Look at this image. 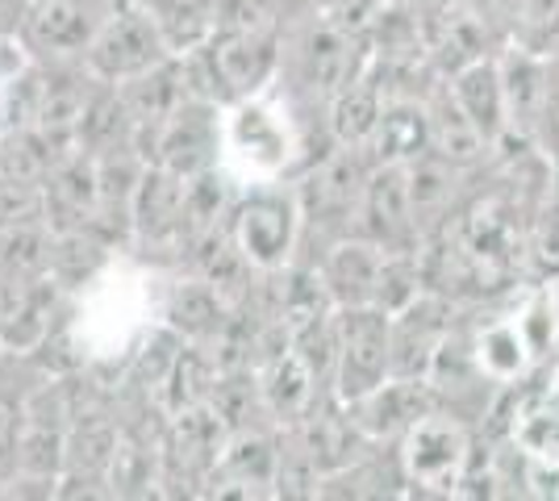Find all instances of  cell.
<instances>
[{"instance_id": "2", "label": "cell", "mask_w": 559, "mask_h": 501, "mask_svg": "<svg viewBox=\"0 0 559 501\" xmlns=\"http://www.w3.org/2000/svg\"><path fill=\"white\" fill-rule=\"evenodd\" d=\"M372 176V155L359 146H330L322 159L305 167L297 176V201L305 217V239H322V251L347 235H359V214H364V192ZM318 251V255H322Z\"/></svg>"}, {"instance_id": "21", "label": "cell", "mask_w": 559, "mask_h": 501, "mask_svg": "<svg viewBox=\"0 0 559 501\" xmlns=\"http://www.w3.org/2000/svg\"><path fill=\"white\" fill-rule=\"evenodd\" d=\"M384 105H389V93H384L380 75L372 68L359 72L350 84H343L326 100V139L334 146H359V151H368Z\"/></svg>"}, {"instance_id": "10", "label": "cell", "mask_w": 559, "mask_h": 501, "mask_svg": "<svg viewBox=\"0 0 559 501\" xmlns=\"http://www.w3.org/2000/svg\"><path fill=\"white\" fill-rule=\"evenodd\" d=\"M171 55H176V50H171L167 34L159 29V22H155L142 4L121 0V4H114L109 22L100 25V34L93 38L84 63H88V72H96L105 84H126V80H134V75L167 63Z\"/></svg>"}, {"instance_id": "29", "label": "cell", "mask_w": 559, "mask_h": 501, "mask_svg": "<svg viewBox=\"0 0 559 501\" xmlns=\"http://www.w3.org/2000/svg\"><path fill=\"white\" fill-rule=\"evenodd\" d=\"M55 230L47 222H17L0 226V272L22 281H50Z\"/></svg>"}, {"instance_id": "24", "label": "cell", "mask_w": 559, "mask_h": 501, "mask_svg": "<svg viewBox=\"0 0 559 501\" xmlns=\"http://www.w3.org/2000/svg\"><path fill=\"white\" fill-rule=\"evenodd\" d=\"M467 343H472V356H476V368L485 372V381L501 384V389H513L518 381H526V372L538 363L535 347H531V338H526L522 322H518V313L485 322Z\"/></svg>"}, {"instance_id": "3", "label": "cell", "mask_w": 559, "mask_h": 501, "mask_svg": "<svg viewBox=\"0 0 559 501\" xmlns=\"http://www.w3.org/2000/svg\"><path fill=\"white\" fill-rule=\"evenodd\" d=\"M305 217L288 180L242 184L230 210V239L255 272H284L297 263Z\"/></svg>"}, {"instance_id": "14", "label": "cell", "mask_w": 559, "mask_h": 501, "mask_svg": "<svg viewBox=\"0 0 559 501\" xmlns=\"http://www.w3.org/2000/svg\"><path fill=\"white\" fill-rule=\"evenodd\" d=\"M439 393L426 377H389V381L372 389L368 397L350 402L347 414L355 430L372 443V448H384V443H401V434L418 422L421 414L439 409Z\"/></svg>"}, {"instance_id": "36", "label": "cell", "mask_w": 559, "mask_h": 501, "mask_svg": "<svg viewBox=\"0 0 559 501\" xmlns=\"http://www.w3.org/2000/svg\"><path fill=\"white\" fill-rule=\"evenodd\" d=\"M29 0H0V43H17Z\"/></svg>"}, {"instance_id": "22", "label": "cell", "mask_w": 559, "mask_h": 501, "mask_svg": "<svg viewBox=\"0 0 559 501\" xmlns=\"http://www.w3.org/2000/svg\"><path fill=\"white\" fill-rule=\"evenodd\" d=\"M368 155H372V164L405 167L430 155V100L426 96H389Z\"/></svg>"}, {"instance_id": "15", "label": "cell", "mask_w": 559, "mask_h": 501, "mask_svg": "<svg viewBox=\"0 0 559 501\" xmlns=\"http://www.w3.org/2000/svg\"><path fill=\"white\" fill-rule=\"evenodd\" d=\"M359 235L380 242L384 251H418L421 247L405 164H372L368 192H364V214H359Z\"/></svg>"}, {"instance_id": "9", "label": "cell", "mask_w": 559, "mask_h": 501, "mask_svg": "<svg viewBox=\"0 0 559 501\" xmlns=\"http://www.w3.org/2000/svg\"><path fill=\"white\" fill-rule=\"evenodd\" d=\"M142 155L155 167H167L176 176H201L226 159V105L217 100H192L142 139Z\"/></svg>"}, {"instance_id": "27", "label": "cell", "mask_w": 559, "mask_h": 501, "mask_svg": "<svg viewBox=\"0 0 559 501\" xmlns=\"http://www.w3.org/2000/svg\"><path fill=\"white\" fill-rule=\"evenodd\" d=\"M210 406L217 409V418L230 427V434H238V430L276 427V418H272V409H267V397H263L259 368H226V372H217Z\"/></svg>"}, {"instance_id": "17", "label": "cell", "mask_w": 559, "mask_h": 501, "mask_svg": "<svg viewBox=\"0 0 559 501\" xmlns=\"http://www.w3.org/2000/svg\"><path fill=\"white\" fill-rule=\"evenodd\" d=\"M234 318V301L222 293L217 285H210L205 276L197 272H185L167 285L164 301H159V322L167 331H176L185 343H205L213 347L217 334L230 326Z\"/></svg>"}, {"instance_id": "8", "label": "cell", "mask_w": 559, "mask_h": 501, "mask_svg": "<svg viewBox=\"0 0 559 501\" xmlns=\"http://www.w3.org/2000/svg\"><path fill=\"white\" fill-rule=\"evenodd\" d=\"M114 4L105 0H29V13L22 22L25 59L38 68H63V63H84L88 47L109 22Z\"/></svg>"}, {"instance_id": "26", "label": "cell", "mask_w": 559, "mask_h": 501, "mask_svg": "<svg viewBox=\"0 0 559 501\" xmlns=\"http://www.w3.org/2000/svg\"><path fill=\"white\" fill-rule=\"evenodd\" d=\"M460 176L464 167L447 164L439 155H421L418 164H409V196H414V222H418L421 239H430L455 214Z\"/></svg>"}, {"instance_id": "12", "label": "cell", "mask_w": 559, "mask_h": 501, "mask_svg": "<svg viewBox=\"0 0 559 501\" xmlns=\"http://www.w3.org/2000/svg\"><path fill=\"white\" fill-rule=\"evenodd\" d=\"M259 381H263V397H267V409H272L280 430L305 422L326 397H334L330 381L313 368V359L297 347V338L280 343L276 351H267L259 359Z\"/></svg>"}, {"instance_id": "18", "label": "cell", "mask_w": 559, "mask_h": 501, "mask_svg": "<svg viewBox=\"0 0 559 501\" xmlns=\"http://www.w3.org/2000/svg\"><path fill=\"white\" fill-rule=\"evenodd\" d=\"M384 260H389V251L380 242H372L368 235H347L334 247H326L313 263H318V272L326 281L334 306L350 310V306H376Z\"/></svg>"}, {"instance_id": "6", "label": "cell", "mask_w": 559, "mask_h": 501, "mask_svg": "<svg viewBox=\"0 0 559 501\" xmlns=\"http://www.w3.org/2000/svg\"><path fill=\"white\" fill-rule=\"evenodd\" d=\"M226 443H230V427L217 418L213 406L171 414L159 439V493L167 498L205 493L226 455Z\"/></svg>"}, {"instance_id": "23", "label": "cell", "mask_w": 559, "mask_h": 501, "mask_svg": "<svg viewBox=\"0 0 559 501\" xmlns=\"http://www.w3.org/2000/svg\"><path fill=\"white\" fill-rule=\"evenodd\" d=\"M501 50V47H497ZM497 50L472 59L467 68H460L455 75H447V88L460 100L467 118L480 126V134L492 146L506 143V88H501V68H497Z\"/></svg>"}, {"instance_id": "16", "label": "cell", "mask_w": 559, "mask_h": 501, "mask_svg": "<svg viewBox=\"0 0 559 501\" xmlns=\"http://www.w3.org/2000/svg\"><path fill=\"white\" fill-rule=\"evenodd\" d=\"M455 306L451 297L426 288L418 301L393 313V377H426L430 363L455 331Z\"/></svg>"}, {"instance_id": "38", "label": "cell", "mask_w": 559, "mask_h": 501, "mask_svg": "<svg viewBox=\"0 0 559 501\" xmlns=\"http://www.w3.org/2000/svg\"><path fill=\"white\" fill-rule=\"evenodd\" d=\"M105 4H121V0H105Z\"/></svg>"}, {"instance_id": "13", "label": "cell", "mask_w": 559, "mask_h": 501, "mask_svg": "<svg viewBox=\"0 0 559 501\" xmlns=\"http://www.w3.org/2000/svg\"><path fill=\"white\" fill-rule=\"evenodd\" d=\"M497 68H501V88H506V130H510L506 143H538L543 118H547V96H551V55H535V50L506 43L497 50Z\"/></svg>"}, {"instance_id": "5", "label": "cell", "mask_w": 559, "mask_h": 501, "mask_svg": "<svg viewBox=\"0 0 559 501\" xmlns=\"http://www.w3.org/2000/svg\"><path fill=\"white\" fill-rule=\"evenodd\" d=\"M334 397L350 406L393 377V313L380 306L334 310Z\"/></svg>"}, {"instance_id": "33", "label": "cell", "mask_w": 559, "mask_h": 501, "mask_svg": "<svg viewBox=\"0 0 559 501\" xmlns=\"http://www.w3.org/2000/svg\"><path fill=\"white\" fill-rule=\"evenodd\" d=\"M25 430V389H13L0 377V480L17 473V443Z\"/></svg>"}, {"instance_id": "20", "label": "cell", "mask_w": 559, "mask_h": 501, "mask_svg": "<svg viewBox=\"0 0 559 501\" xmlns=\"http://www.w3.org/2000/svg\"><path fill=\"white\" fill-rule=\"evenodd\" d=\"M117 247L109 235H100L93 226L84 230H55V255H50V281L71 293L84 297L96 285H105V276L114 272Z\"/></svg>"}, {"instance_id": "34", "label": "cell", "mask_w": 559, "mask_h": 501, "mask_svg": "<svg viewBox=\"0 0 559 501\" xmlns=\"http://www.w3.org/2000/svg\"><path fill=\"white\" fill-rule=\"evenodd\" d=\"M464 9H467V17L480 25L497 47H506V43H510V25H513V9H518V0H467Z\"/></svg>"}, {"instance_id": "28", "label": "cell", "mask_w": 559, "mask_h": 501, "mask_svg": "<svg viewBox=\"0 0 559 501\" xmlns=\"http://www.w3.org/2000/svg\"><path fill=\"white\" fill-rule=\"evenodd\" d=\"M134 4H142L159 22L176 55L210 43V34L222 22V0H134Z\"/></svg>"}, {"instance_id": "19", "label": "cell", "mask_w": 559, "mask_h": 501, "mask_svg": "<svg viewBox=\"0 0 559 501\" xmlns=\"http://www.w3.org/2000/svg\"><path fill=\"white\" fill-rule=\"evenodd\" d=\"M47 192V226L50 230H96V210H100V180H96V155L88 151H68L43 180Z\"/></svg>"}, {"instance_id": "4", "label": "cell", "mask_w": 559, "mask_h": 501, "mask_svg": "<svg viewBox=\"0 0 559 501\" xmlns=\"http://www.w3.org/2000/svg\"><path fill=\"white\" fill-rule=\"evenodd\" d=\"M396 460H401L405 485L414 493L451 498V493H460L472 480V468H476L472 430H467V422L455 409H430V414H421L418 422L401 434Z\"/></svg>"}, {"instance_id": "25", "label": "cell", "mask_w": 559, "mask_h": 501, "mask_svg": "<svg viewBox=\"0 0 559 501\" xmlns=\"http://www.w3.org/2000/svg\"><path fill=\"white\" fill-rule=\"evenodd\" d=\"M426 100H430V155H439L447 164L472 171L476 164L489 159V151H497V146L480 134V126L460 109V100L451 96L447 84H439Z\"/></svg>"}, {"instance_id": "7", "label": "cell", "mask_w": 559, "mask_h": 501, "mask_svg": "<svg viewBox=\"0 0 559 501\" xmlns=\"http://www.w3.org/2000/svg\"><path fill=\"white\" fill-rule=\"evenodd\" d=\"M201 59H205V68H210L217 100H222V105H234V100L267 93L280 80L284 34L217 25L210 34V43H201Z\"/></svg>"}, {"instance_id": "32", "label": "cell", "mask_w": 559, "mask_h": 501, "mask_svg": "<svg viewBox=\"0 0 559 501\" xmlns=\"http://www.w3.org/2000/svg\"><path fill=\"white\" fill-rule=\"evenodd\" d=\"M17 222H47V192L43 180L0 171V226H17Z\"/></svg>"}, {"instance_id": "30", "label": "cell", "mask_w": 559, "mask_h": 501, "mask_svg": "<svg viewBox=\"0 0 559 501\" xmlns=\"http://www.w3.org/2000/svg\"><path fill=\"white\" fill-rule=\"evenodd\" d=\"M522 276L531 285H559V171L551 192L538 201L531 230H526V263Z\"/></svg>"}, {"instance_id": "11", "label": "cell", "mask_w": 559, "mask_h": 501, "mask_svg": "<svg viewBox=\"0 0 559 501\" xmlns=\"http://www.w3.org/2000/svg\"><path fill=\"white\" fill-rule=\"evenodd\" d=\"M75 306V297L63 293L55 281H22L0 272V338L13 356H29L43 347L59 318Z\"/></svg>"}, {"instance_id": "31", "label": "cell", "mask_w": 559, "mask_h": 501, "mask_svg": "<svg viewBox=\"0 0 559 501\" xmlns=\"http://www.w3.org/2000/svg\"><path fill=\"white\" fill-rule=\"evenodd\" d=\"M510 43L535 55H559V0H518Z\"/></svg>"}, {"instance_id": "1", "label": "cell", "mask_w": 559, "mask_h": 501, "mask_svg": "<svg viewBox=\"0 0 559 501\" xmlns=\"http://www.w3.org/2000/svg\"><path fill=\"white\" fill-rule=\"evenodd\" d=\"M305 139L297 100L272 84L267 93L226 105V159L238 184H267L293 180L305 171Z\"/></svg>"}, {"instance_id": "35", "label": "cell", "mask_w": 559, "mask_h": 501, "mask_svg": "<svg viewBox=\"0 0 559 501\" xmlns=\"http://www.w3.org/2000/svg\"><path fill=\"white\" fill-rule=\"evenodd\" d=\"M538 146L551 155V164L559 171V55H551V96H547V118H543Z\"/></svg>"}, {"instance_id": "37", "label": "cell", "mask_w": 559, "mask_h": 501, "mask_svg": "<svg viewBox=\"0 0 559 501\" xmlns=\"http://www.w3.org/2000/svg\"><path fill=\"white\" fill-rule=\"evenodd\" d=\"M4 359H9V347H4V338H0V368H4Z\"/></svg>"}]
</instances>
